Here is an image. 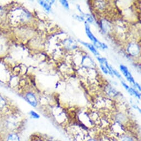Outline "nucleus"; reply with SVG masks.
Segmentation results:
<instances>
[{"mask_svg":"<svg viewBox=\"0 0 141 141\" xmlns=\"http://www.w3.org/2000/svg\"><path fill=\"white\" fill-rule=\"evenodd\" d=\"M120 69H121V71H122V73H123L124 76H125L127 78V80H129L130 82H131V83H132V84H136V83H134V81L133 80V78L132 77V76H131V75L130 72L128 71L127 68L126 67L123 66V65H121Z\"/></svg>","mask_w":141,"mask_h":141,"instance_id":"obj_1","label":"nucleus"},{"mask_svg":"<svg viewBox=\"0 0 141 141\" xmlns=\"http://www.w3.org/2000/svg\"><path fill=\"white\" fill-rule=\"evenodd\" d=\"M26 98H27V100H28V102L32 106L34 107L37 106V100H36L33 94H32L31 93H28L27 95V96H26Z\"/></svg>","mask_w":141,"mask_h":141,"instance_id":"obj_2","label":"nucleus"},{"mask_svg":"<svg viewBox=\"0 0 141 141\" xmlns=\"http://www.w3.org/2000/svg\"><path fill=\"white\" fill-rule=\"evenodd\" d=\"M86 33H87V34L88 35V37H89L93 42H94L95 44L99 42V41H98L97 40L96 38L94 37V36L93 35V34L91 33V32L90 31L89 27H88L87 25H86Z\"/></svg>","mask_w":141,"mask_h":141,"instance_id":"obj_3","label":"nucleus"},{"mask_svg":"<svg viewBox=\"0 0 141 141\" xmlns=\"http://www.w3.org/2000/svg\"><path fill=\"white\" fill-rule=\"evenodd\" d=\"M7 141H19V139L17 134H11L8 137Z\"/></svg>","mask_w":141,"mask_h":141,"instance_id":"obj_4","label":"nucleus"},{"mask_svg":"<svg viewBox=\"0 0 141 141\" xmlns=\"http://www.w3.org/2000/svg\"><path fill=\"white\" fill-rule=\"evenodd\" d=\"M81 43L84 45H85V46H86L87 47H88V49H90L91 50V52H93V53H94L95 55H99V53H97L96 50L95 49V48L93 47V45H91V44H87V43H84V42H81Z\"/></svg>","mask_w":141,"mask_h":141,"instance_id":"obj_5","label":"nucleus"},{"mask_svg":"<svg viewBox=\"0 0 141 141\" xmlns=\"http://www.w3.org/2000/svg\"><path fill=\"white\" fill-rule=\"evenodd\" d=\"M5 100L3 99L1 96H0V109L4 107L5 106Z\"/></svg>","mask_w":141,"mask_h":141,"instance_id":"obj_6","label":"nucleus"},{"mask_svg":"<svg viewBox=\"0 0 141 141\" xmlns=\"http://www.w3.org/2000/svg\"><path fill=\"white\" fill-rule=\"evenodd\" d=\"M40 3H41V4L44 7V8H45L46 9H47V10H48V11L49 10V9H50V7L49 5H48L47 4H46V3H44L43 1H41Z\"/></svg>","mask_w":141,"mask_h":141,"instance_id":"obj_7","label":"nucleus"},{"mask_svg":"<svg viewBox=\"0 0 141 141\" xmlns=\"http://www.w3.org/2000/svg\"><path fill=\"white\" fill-rule=\"evenodd\" d=\"M31 114L32 116V117L34 118V119H38V118H39V116L38 115V114L37 113H36L35 112H34V111H31Z\"/></svg>","mask_w":141,"mask_h":141,"instance_id":"obj_8","label":"nucleus"},{"mask_svg":"<svg viewBox=\"0 0 141 141\" xmlns=\"http://www.w3.org/2000/svg\"><path fill=\"white\" fill-rule=\"evenodd\" d=\"M121 141H133V139L131 138V137H124L122 139Z\"/></svg>","mask_w":141,"mask_h":141,"instance_id":"obj_9","label":"nucleus"},{"mask_svg":"<svg viewBox=\"0 0 141 141\" xmlns=\"http://www.w3.org/2000/svg\"><path fill=\"white\" fill-rule=\"evenodd\" d=\"M60 2L62 3V5H63L65 7H66L67 8H69V6H68L67 1H60Z\"/></svg>","mask_w":141,"mask_h":141,"instance_id":"obj_10","label":"nucleus"},{"mask_svg":"<svg viewBox=\"0 0 141 141\" xmlns=\"http://www.w3.org/2000/svg\"><path fill=\"white\" fill-rule=\"evenodd\" d=\"M111 71H113V73L114 74H115L117 77H119V78H121V75L119 74V73H118V72H117V71H115L114 69H113L112 68H111Z\"/></svg>","mask_w":141,"mask_h":141,"instance_id":"obj_11","label":"nucleus"},{"mask_svg":"<svg viewBox=\"0 0 141 141\" xmlns=\"http://www.w3.org/2000/svg\"><path fill=\"white\" fill-rule=\"evenodd\" d=\"M100 67H101V69H102V70H103V71L105 73V74H107V73H108V71L102 65H100Z\"/></svg>","mask_w":141,"mask_h":141,"instance_id":"obj_12","label":"nucleus"},{"mask_svg":"<svg viewBox=\"0 0 141 141\" xmlns=\"http://www.w3.org/2000/svg\"><path fill=\"white\" fill-rule=\"evenodd\" d=\"M87 141H96V140H94V139H90V140H87Z\"/></svg>","mask_w":141,"mask_h":141,"instance_id":"obj_13","label":"nucleus"}]
</instances>
